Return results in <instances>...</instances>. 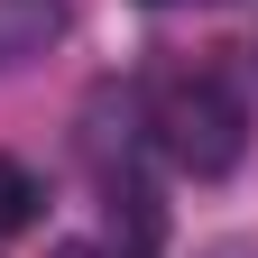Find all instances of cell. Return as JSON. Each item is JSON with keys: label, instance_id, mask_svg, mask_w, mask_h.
Returning <instances> with one entry per match:
<instances>
[{"label": "cell", "instance_id": "cell-3", "mask_svg": "<svg viewBox=\"0 0 258 258\" xmlns=\"http://www.w3.org/2000/svg\"><path fill=\"white\" fill-rule=\"evenodd\" d=\"M28 221H37V175H28L19 157H0V240L28 231Z\"/></svg>", "mask_w": 258, "mask_h": 258}, {"label": "cell", "instance_id": "cell-2", "mask_svg": "<svg viewBox=\"0 0 258 258\" xmlns=\"http://www.w3.org/2000/svg\"><path fill=\"white\" fill-rule=\"evenodd\" d=\"M55 37H64V0H0V74L37 64Z\"/></svg>", "mask_w": 258, "mask_h": 258}, {"label": "cell", "instance_id": "cell-1", "mask_svg": "<svg viewBox=\"0 0 258 258\" xmlns=\"http://www.w3.org/2000/svg\"><path fill=\"white\" fill-rule=\"evenodd\" d=\"M157 139H166V157L184 175H231L240 148H249V111L221 74H184V83L157 92Z\"/></svg>", "mask_w": 258, "mask_h": 258}, {"label": "cell", "instance_id": "cell-4", "mask_svg": "<svg viewBox=\"0 0 258 258\" xmlns=\"http://www.w3.org/2000/svg\"><path fill=\"white\" fill-rule=\"evenodd\" d=\"M55 258H102V249H83V240H64V249H55Z\"/></svg>", "mask_w": 258, "mask_h": 258}]
</instances>
